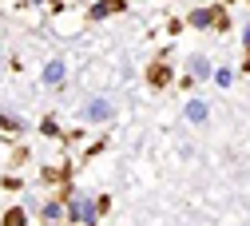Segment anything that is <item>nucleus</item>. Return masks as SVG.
Returning <instances> with one entry per match:
<instances>
[{
  "mask_svg": "<svg viewBox=\"0 0 250 226\" xmlns=\"http://www.w3.org/2000/svg\"><path fill=\"white\" fill-rule=\"evenodd\" d=\"M210 83H214V87H230V83H234V68H227V63H223V68H214Z\"/></svg>",
  "mask_w": 250,
  "mask_h": 226,
  "instance_id": "9d476101",
  "label": "nucleus"
},
{
  "mask_svg": "<svg viewBox=\"0 0 250 226\" xmlns=\"http://www.w3.org/2000/svg\"><path fill=\"white\" fill-rule=\"evenodd\" d=\"M64 76H68V63L60 60V56H52V60L44 63V72H40V80H44L48 87H60V83H64Z\"/></svg>",
  "mask_w": 250,
  "mask_h": 226,
  "instance_id": "423d86ee",
  "label": "nucleus"
},
{
  "mask_svg": "<svg viewBox=\"0 0 250 226\" xmlns=\"http://www.w3.org/2000/svg\"><path fill=\"white\" fill-rule=\"evenodd\" d=\"M40 131H44L48 139H60V123H56V119H44V123H40Z\"/></svg>",
  "mask_w": 250,
  "mask_h": 226,
  "instance_id": "ddd939ff",
  "label": "nucleus"
},
{
  "mask_svg": "<svg viewBox=\"0 0 250 226\" xmlns=\"http://www.w3.org/2000/svg\"><path fill=\"white\" fill-rule=\"evenodd\" d=\"M104 214H100V206H96V199H72L68 203V222H83V226H91V222H100Z\"/></svg>",
  "mask_w": 250,
  "mask_h": 226,
  "instance_id": "7ed1b4c3",
  "label": "nucleus"
},
{
  "mask_svg": "<svg viewBox=\"0 0 250 226\" xmlns=\"http://www.w3.org/2000/svg\"><path fill=\"white\" fill-rule=\"evenodd\" d=\"M242 48H246V52H250V16H246V20H242Z\"/></svg>",
  "mask_w": 250,
  "mask_h": 226,
  "instance_id": "2eb2a0df",
  "label": "nucleus"
},
{
  "mask_svg": "<svg viewBox=\"0 0 250 226\" xmlns=\"http://www.w3.org/2000/svg\"><path fill=\"white\" fill-rule=\"evenodd\" d=\"M187 76H191L195 83H210V76H214V68H210V56H203V52L187 56Z\"/></svg>",
  "mask_w": 250,
  "mask_h": 226,
  "instance_id": "20e7f679",
  "label": "nucleus"
},
{
  "mask_svg": "<svg viewBox=\"0 0 250 226\" xmlns=\"http://www.w3.org/2000/svg\"><path fill=\"white\" fill-rule=\"evenodd\" d=\"M44 183H68V171L64 167H48L44 171Z\"/></svg>",
  "mask_w": 250,
  "mask_h": 226,
  "instance_id": "f8f14e48",
  "label": "nucleus"
},
{
  "mask_svg": "<svg viewBox=\"0 0 250 226\" xmlns=\"http://www.w3.org/2000/svg\"><path fill=\"white\" fill-rule=\"evenodd\" d=\"M40 218H44V222H60V218H68V203H60V199L44 203V206H40Z\"/></svg>",
  "mask_w": 250,
  "mask_h": 226,
  "instance_id": "1a4fd4ad",
  "label": "nucleus"
},
{
  "mask_svg": "<svg viewBox=\"0 0 250 226\" xmlns=\"http://www.w3.org/2000/svg\"><path fill=\"white\" fill-rule=\"evenodd\" d=\"M242 68H246V72H250V52H246V63H242Z\"/></svg>",
  "mask_w": 250,
  "mask_h": 226,
  "instance_id": "f3484780",
  "label": "nucleus"
},
{
  "mask_svg": "<svg viewBox=\"0 0 250 226\" xmlns=\"http://www.w3.org/2000/svg\"><path fill=\"white\" fill-rule=\"evenodd\" d=\"M80 119L91 123V127L111 123L115 119V100H111V95H91V100H83V107H80Z\"/></svg>",
  "mask_w": 250,
  "mask_h": 226,
  "instance_id": "f257e3e1",
  "label": "nucleus"
},
{
  "mask_svg": "<svg viewBox=\"0 0 250 226\" xmlns=\"http://www.w3.org/2000/svg\"><path fill=\"white\" fill-rule=\"evenodd\" d=\"M119 12H127V0H96L87 8V20H107V16H119Z\"/></svg>",
  "mask_w": 250,
  "mask_h": 226,
  "instance_id": "39448f33",
  "label": "nucleus"
},
{
  "mask_svg": "<svg viewBox=\"0 0 250 226\" xmlns=\"http://www.w3.org/2000/svg\"><path fill=\"white\" fill-rule=\"evenodd\" d=\"M96 206H100V214H107V210H111V199H107V195H100V199H96Z\"/></svg>",
  "mask_w": 250,
  "mask_h": 226,
  "instance_id": "dca6fc26",
  "label": "nucleus"
},
{
  "mask_svg": "<svg viewBox=\"0 0 250 226\" xmlns=\"http://www.w3.org/2000/svg\"><path fill=\"white\" fill-rule=\"evenodd\" d=\"M183 119H187V123H195V127H203V123L210 119V107H207L203 100H187V107H183Z\"/></svg>",
  "mask_w": 250,
  "mask_h": 226,
  "instance_id": "0eeeda50",
  "label": "nucleus"
},
{
  "mask_svg": "<svg viewBox=\"0 0 250 226\" xmlns=\"http://www.w3.org/2000/svg\"><path fill=\"white\" fill-rule=\"evenodd\" d=\"M24 218H28L24 210H8V214H4V222H8V226H16V222H24Z\"/></svg>",
  "mask_w": 250,
  "mask_h": 226,
  "instance_id": "4468645a",
  "label": "nucleus"
},
{
  "mask_svg": "<svg viewBox=\"0 0 250 226\" xmlns=\"http://www.w3.org/2000/svg\"><path fill=\"white\" fill-rule=\"evenodd\" d=\"M187 24L191 28H227V8L223 4H203V8H195L191 16H187Z\"/></svg>",
  "mask_w": 250,
  "mask_h": 226,
  "instance_id": "f03ea898",
  "label": "nucleus"
},
{
  "mask_svg": "<svg viewBox=\"0 0 250 226\" xmlns=\"http://www.w3.org/2000/svg\"><path fill=\"white\" fill-rule=\"evenodd\" d=\"M20 4H32V0H20Z\"/></svg>",
  "mask_w": 250,
  "mask_h": 226,
  "instance_id": "a211bd4d",
  "label": "nucleus"
},
{
  "mask_svg": "<svg viewBox=\"0 0 250 226\" xmlns=\"http://www.w3.org/2000/svg\"><path fill=\"white\" fill-rule=\"evenodd\" d=\"M0 127H4V131H28V123L20 115H0Z\"/></svg>",
  "mask_w": 250,
  "mask_h": 226,
  "instance_id": "9b49d317",
  "label": "nucleus"
},
{
  "mask_svg": "<svg viewBox=\"0 0 250 226\" xmlns=\"http://www.w3.org/2000/svg\"><path fill=\"white\" fill-rule=\"evenodd\" d=\"M147 83H151V87H167V83H171V68H167V60L147 63Z\"/></svg>",
  "mask_w": 250,
  "mask_h": 226,
  "instance_id": "6e6552de",
  "label": "nucleus"
}]
</instances>
